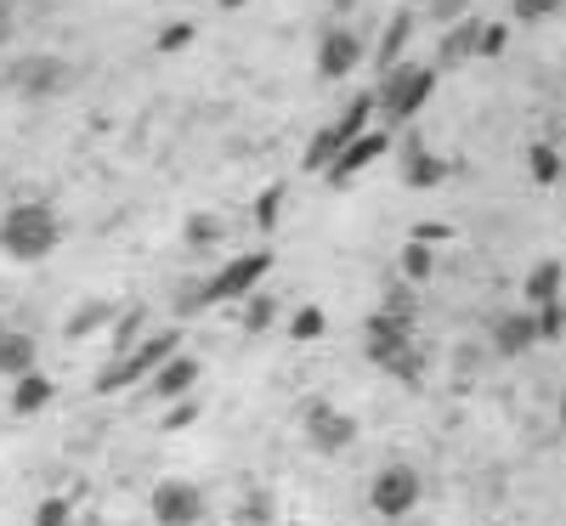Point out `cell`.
<instances>
[{
    "mask_svg": "<svg viewBox=\"0 0 566 526\" xmlns=\"http://www.w3.org/2000/svg\"><path fill=\"white\" fill-rule=\"evenodd\" d=\"M12 85L23 91V97H63V91L74 85V63L57 57V52H40V57H23L12 69Z\"/></svg>",
    "mask_w": 566,
    "mask_h": 526,
    "instance_id": "obj_8",
    "label": "cell"
},
{
    "mask_svg": "<svg viewBox=\"0 0 566 526\" xmlns=\"http://www.w3.org/2000/svg\"><path fill=\"white\" fill-rule=\"evenodd\" d=\"M277 323V301L272 295H250L244 301V334H266Z\"/></svg>",
    "mask_w": 566,
    "mask_h": 526,
    "instance_id": "obj_26",
    "label": "cell"
},
{
    "mask_svg": "<svg viewBox=\"0 0 566 526\" xmlns=\"http://www.w3.org/2000/svg\"><path fill=\"white\" fill-rule=\"evenodd\" d=\"M363 57H368V52H363L357 29H346V23H328V29H323V40H317V74H323V80H346V74H357Z\"/></svg>",
    "mask_w": 566,
    "mask_h": 526,
    "instance_id": "obj_9",
    "label": "cell"
},
{
    "mask_svg": "<svg viewBox=\"0 0 566 526\" xmlns=\"http://www.w3.org/2000/svg\"><path fill=\"white\" fill-rule=\"evenodd\" d=\"M170 306H176V317H199V312L210 306V277H193V283H181Z\"/></svg>",
    "mask_w": 566,
    "mask_h": 526,
    "instance_id": "obj_25",
    "label": "cell"
},
{
    "mask_svg": "<svg viewBox=\"0 0 566 526\" xmlns=\"http://www.w3.org/2000/svg\"><path fill=\"white\" fill-rule=\"evenodd\" d=\"M566 0H510V18L515 23H544V18H560Z\"/></svg>",
    "mask_w": 566,
    "mask_h": 526,
    "instance_id": "obj_27",
    "label": "cell"
},
{
    "mask_svg": "<svg viewBox=\"0 0 566 526\" xmlns=\"http://www.w3.org/2000/svg\"><path fill=\"white\" fill-rule=\"evenodd\" d=\"M277 215H283V181H272L266 193L255 199V227H261V232H272V227H277Z\"/></svg>",
    "mask_w": 566,
    "mask_h": 526,
    "instance_id": "obj_30",
    "label": "cell"
},
{
    "mask_svg": "<svg viewBox=\"0 0 566 526\" xmlns=\"http://www.w3.org/2000/svg\"><path fill=\"white\" fill-rule=\"evenodd\" d=\"M346 141H352V136H346L340 125H323V130L306 141V170H323V176H328V165L346 154Z\"/></svg>",
    "mask_w": 566,
    "mask_h": 526,
    "instance_id": "obj_19",
    "label": "cell"
},
{
    "mask_svg": "<svg viewBox=\"0 0 566 526\" xmlns=\"http://www.w3.org/2000/svg\"><path fill=\"white\" fill-rule=\"evenodd\" d=\"M34 368H40V340L23 334V328H12L7 340H0V379H12V386H18V379H29Z\"/></svg>",
    "mask_w": 566,
    "mask_h": 526,
    "instance_id": "obj_13",
    "label": "cell"
},
{
    "mask_svg": "<svg viewBox=\"0 0 566 526\" xmlns=\"http://www.w3.org/2000/svg\"><path fill=\"white\" fill-rule=\"evenodd\" d=\"M176 346H181V334L176 328H159V334H148L130 357H114L103 374H97V397H114V391H125V386H136V379H154L170 357H176Z\"/></svg>",
    "mask_w": 566,
    "mask_h": 526,
    "instance_id": "obj_3",
    "label": "cell"
},
{
    "mask_svg": "<svg viewBox=\"0 0 566 526\" xmlns=\"http://www.w3.org/2000/svg\"><path fill=\"white\" fill-rule=\"evenodd\" d=\"M69 515H74L69 498H40L34 504V526H69Z\"/></svg>",
    "mask_w": 566,
    "mask_h": 526,
    "instance_id": "obj_31",
    "label": "cell"
},
{
    "mask_svg": "<svg viewBox=\"0 0 566 526\" xmlns=\"http://www.w3.org/2000/svg\"><path fill=\"white\" fill-rule=\"evenodd\" d=\"M63 244V221H57V210L45 204V199H23V204H12L7 215H0V255L7 261H45Z\"/></svg>",
    "mask_w": 566,
    "mask_h": 526,
    "instance_id": "obj_1",
    "label": "cell"
},
{
    "mask_svg": "<svg viewBox=\"0 0 566 526\" xmlns=\"http://www.w3.org/2000/svg\"><path fill=\"white\" fill-rule=\"evenodd\" d=\"M560 436H566V391H560Z\"/></svg>",
    "mask_w": 566,
    "mask_h": 526,
    "instance_id": "obj_40",
    "label": "cell"
},
{
    "mask_svg": "<svg viewBox=\"0 0 566 526\" xmlns=\"http://www.w3.org/2000/svg\"><path fill=\"white\" fill-rule=\"evenodd\" d=\"M52 397H57V386L34 368L29 379H18V386H12V413L29 419V413H40V408H52Z\"/></svg>",
    "mask_w": 566,
    "mask_h": 526,
    "instance_id": "obj_18",
    "label": "cell"
},
{
    "mask_svg": "<svg viewBox=\"0 0 566 526\" xmlns=\"http://www.w3.org/2000/svg\"><path fill=\"white\" fill-rule=\"evenodd\" d=\"M408 40H413V7H397L391 18H386V34H380V45H374V69H397L402 63V52H408Z\"/></svg>",
    "mask_w": 566,
    "mask_h": 526,
    "instance_id": "obj_14",
    "label": "cell"
},
{
    "mask_svg": "<svg viewBox=\"0 0 566 526\" xmlns=\"http://www.w3.org/2000/svg\"><path fill=\"white\" fill-rule=\"evenodd\" d=\"M386 148H391V136H386V130H363L357 141H346V154H340L335 165H328V187H352V181H357V170H368Z\"/></svg>",
    "mask_w": 566,
    "mask_h": 526,
    "instance_id": "obj_11",
    "label": "cell"
},
{
    "mask_svg": "<svg viewBox=\"0 0 566 526\" xmlns=\"http://www.w3.org/2000/svg\"><path fill=\"white\" fill-rule=\"evenodd\" d=\"M272 272V250H255V255H239V261H227L216 277H210V306L216 301H250L261 283Z\"/></svg>",
    "mask_w": 566,
    "mask_h": 526,
    "instance_id": "obj_7",
    "label": "cell"
},
{
    "mask_svg": "<svg viewBox=\"0 0 566 526\" xmlns=\"http://www.w3.org/2000/svg\"><path fill=\"white\" fill-rule=\"evenodd\" d=\"M193 386H199V357H187V351H176V357L154 374V397H165V402L187 397Z\"/></svg>",
    "mask_w": 566,
    "mask_h": 526,
    "instance_id": "obj_15",
    "label": "cell"
},
{
    "mask_svg": "<svg viewBox=\"0 0 566 526\" xmlns=\"http://www.w3.org/2000/svg\"><path fill=\"white\" fill-rule=\"evenodd\" d=\"M560 283H566V266L560 261H538L533 272H527V301H533V312H544V306H555L560 301Z\"/></svg>",
    "mask_w": 566,
    "mask_h": 526,
    "instance_id": "obj_17",
    "label": "cell"
},
{
    "mask_svg": "<svg viewBox=\"0 0 566 526\" xmlns=\"http://www.w3.org/2000/svg\"><path fill=\"white\" fill-rule=\"evenodd\" d=\"M119 312H114V301H85L69 323H63V334H69V340H85V334H97V328H108Z\"/></svg>",
    "mask_w": 566,
    "mask_h": 526,
    "instance_id": "obj_20",
    "label": "cell"
},
{
    "mask_svg": "<svg viewBox=\"0 0 566 526\" xmlns=\"http://www.w3.org/2000/svg\"><path fill=\"white\" fill-rule=\"evenodd\" d=\"M193 419H199V408H193V402H181V408H170V419H165V424H170V430H181V424H193Z\"/></svg>",
    "mask_w": 566,
    "mask_h": 526,
    "instance_id": "obj_37",
    "label": "cell"
},
{
    "mask_svg": "<svg viewBox=\"0 0 566 526\" xmlns=\"http://www.w3.org/2000/svg\"><path fill=\"white\" fill-rule=\"evenodd\" d=\"M136 346H142V306L114 317V357H130Z\"/></svg>",
    "mask_w": 566,
    "mask_h": 526,
    "instance_id": "obj_23",
    "label": "cell"
},
{
    "mask_svg": "<svg viewBox=\"0 0 566 526\" xmlns=\"http://www.w3.org/2000/svg\"><path fill=\"white\" fill-rule=\"evenodd\" d=\"M424 498V482H419V470L413 464H380L374 470V482H368V509L374 515H386V520H408Z\"/></svg>",
    "mask_w": 566,
    "mask_h": 526,
    "instance_id": "obj_4",
    "label": "cell"
},
{
    "mask_svg": "<svg viewBox=\"0 0 566 526\" xmlns=\"http://www.w3.org/2000/svg\"><path fill=\"white\" fill-rule=\"evenodd\" d=\"M216 238H221V215H210V210H199V215H187V244H193V250L216 244Z\"/></svg>",
    "mask_w": 566,
    "mask_h": 526,
    "instance_id": "obj_29",
    "label": "cell"
},
{
    "mask_svg": "<svg viewBox=\"0 0 566 526\" xmlns=\"http://www.w3.org/2000/svg\"><path fill=\"white\" fill-rule=\"evenodd\" d=\"M527 170H533L538 187H555L560 181V154L549 148V141H533V148H527Z\"/></svg>",
    "mask_w": 566,
    "mask_h": 526,
    "instance_id": "obj_22",
    "label": "cell"
},
{
    "mask_svg": "<svg viewBox=\"0 0 566 526\" xmlns=\"http://www.w3.org/2000/svg\"><path fill=\"white\" fill-rule=\"evenodd\" d=\"M402 7H431V0H402Z\"/></svg>",
    "mask_w": 566,
    "mask_h": 526,
    "instance_id": "obj_41",
    "label": "cell"
},
{
    "mask_svg": "<svg viewBox=\"0 0 566 526\" xmlns=\"http://www.w3.org/2000/svg\"><path fill=\"white\" fill-rule=\"evenodd\" d=\"M470 57H482V23L459 18V23H448V34L437 45V69H464Z\"/></svg>",
    "mask_w": 566,
    "mask_h": 526,
    "instance_id": "obj_12",
    "label": "cell"
},
{
    "mask_svg": "<svg viewBox=\"0 0 566 526\" xmlns=\"http://www.w3.org/2000/svg\"><path fill=\"white\" fill-rule=\"evenodd\" d=\"M510 45V29L504 23H482V57H499Z\"/></svg>",
    "mask_w": 566,
    "mask_h": 526,
    "instance_id": "obj_34",
    "label": "cell"
},
{
    "mask_svg": "<svg viewBox=\"0 0 566 526\" xmlns=\"http://www.w3.org/2000/svg\"><path fill=\"white\" fill-rule=\"evenodd\" d=\"M357 436H363L357 413H346V408H335V402H323V397L306 408V442H312L317 453H346Z\"/></svg>",
    "mask_w": 566,
    "mask_h": 526,
    "instance_id": "obj_6",
    "label": "cell"
},
{
    "mask_svg": "<svg viewBox=\"0 0 566 526\" xmlns=\"http://www.w3.org/2000/svg\"><path fill=\"white\" fill-rule=\"evenodd\" d=\"M187 40H193V23L176 18V23H165V29H159V40H154V45H159V52H181Z\"/></svg>",
    "mask_w": 566,
    "mask_h": 526,
    "instance_id": "obj_32",
    "label": "cell"
},
{
    "mask_svg": "<svg viewBox=\"0 0 566 526\" xmlns=\"http://www.w3.org/2000/svg\"><path fill=\"white\" fill-rule=\"evenodd\" d=\"M538 328H544V346H549V340H560V328H566V306H560V301H555V306H544V312H538Z\"/></svg>",
    "mask_w": 566,
    "mask_h": 526,
    "instance_id": "obj_33",
    "label": "cell"
},
{
    "mask_svg": "<svg viewBox=\"0 0 566 526\" xmlns=\"http://www.w3.org/2000/svg\"><path fill=\"white\" fill-rule=\"evenodd\" d=\"M205 509H210L205 487H199V482H181V475H165V482L148 493V515H154V526H199Z\"/></svg>",
    "mask_w": 566,
    "mask_h": 526,
    "instance_id": "obj_5",
    "label": "cell"
},
{
    "mask_svg": "<svg viewBox=\"0 0 566 526\" xmlns=\"http://www.w3.org/2000/svg\"><path fill=\"white\" fill-rule=\"evenodd\" d=\"M272 515H277L272 493H266V487H250L244 504H239V526H272Z\"/></svg>",
    "mask_w": 566,
    "mask_h": 526,
    "instance_id": "obj_24",
    "label": "cell"
},
{
    "mask_svg": "<svg viewBox=\"0 0 566 526\" xmlns=\"http://www.w3.org/2000/svg\"><path fill=\"white\" fill-rule=\"evenodd\" d=\"M323 328H328V317H323V306H312V301H306V306H301V312L290 317V340H317V334H323Z\"/></svg>",
    "mask_w": 566,
    "mask_h": 526,
    "instance_id": "obj_28",
    "label": "cell"
},
{
    "mask_svg": "<svg viewBox=\"0 0 566 526\" xmlns=\"http://www.w3.org/2000/svg\"><path fill=\"white\" fill-rule=\"evenodd\" d=\"M413 238H419V244H437V238H448V227H442V221H424Z\"/></svg>",
    "mask_w": 566,
    "mask_h": 526,
    "instance_id": "obj_38",
    "label": "cell"
},
{
    "mask_svg": "<svg viewBox=\"0 0 566 526\" xmlns=\"http://www.w3.org/2000/svg\"><path fill=\"white\" fill-rule=\"evenodd\" d=\"M239 7H250V0H221V12H239Z\"/></svg>",
    "mask_w": 566,
    "mask_h": 526,
    "instance_id": "obj_39",
    "label": "cell"
},
{
    "mask_svg": "<svg viewBox=\"0 0 566 526\" xmlns=\"http://www.w3.org/2000/svg\"><path fill=\"white\" fill-rule=\"evenodd\" d=\"M448 159H437V154H424V148H408V159H402V187H413V193H431V187H442L448 181Z\"/></svg>",
    "mask_w": 566,
    "mask_h": 526,
    "instance_id": "obj_16",
    "label": "cell"
},
{
    "mask_svg": "<svg viewBox=\"0 0 566 526\" xmlns=\"http://www.w3.org/2000/svg\"><path fill=\"white\" fill-rule=\"evenodd\" d=\"M431 12H437L442 23H459V18L470 12V0H431Z\"/></svg>",
    "mask_w": 566,
    "mask_h": 526,
    "instance_id": "obj_35",
    "label": "cell"
},
{
    "mask_svg": "<svg viewBox=\"0 0 566 526\" xmlns=\"http://www.w3.org/2000/svg\"><path fill=\"white\" fill-rule=\"evenodd\" d=\"M431 272H437V250L419 244V238H408V244H402V277L408 283H424Z\"/></svg>",
    "mask_w": 566,
    "mask_h": 526,
    "instance_id": "obj_21",
    "label": "cell"
},
{
    "mask_svg": "<svg viewBox=\"0 0 566 526\" xmlns=\"http://www.w3.org/2000/svg\"><path fill=\"white\" fill-rule=\"evenodd\" d=\"M437 91V63H397L380 74V85H374V97H380V119L391 125H408L424 103H431Z\"/></svg>",
    "mask_w": 566,
    "mask_h": 526,
    "instance_id": "obj_2",
    "label": "cell"
},
{
    "mask_svg": "<svg viewBox=\"0 0 566 526\" xmlns=\"http://www.w3.org/2000/svg\"><path fill=\"white\" fill-rule=\"evenodd\" d=\"M533 346H544V328H538V312L533 306L493 317V351L499 357H527Z\"/></svg>",
    "mask_w": 566,
    "mask_h": 526,
    "instance_id": "obj_10",
    "label": "cell"
},
{
    "mask_svg": "<svg viewBox=\"0 0 566 526\" xmlns=\"http://www.w3.org/2000/svg\"><path fill=\"white\" fill-rule=\"evenodd\" d=\"M7 334H12V328H7V317H0V340H7Z\"/></svg>",
    "mask_w": 566,
    "mask_h": 526,
    "instance_id": "obj_42",
    "label": "cell"
},
{
    "mask_svg": "<svg viewBox=\"0 0 566 526\" xmlns=\"http://www.w3.org/2000/svg\"><path fill=\"white\" fill-rule=\"evenodd\" d=\"M18 34V12H12V0H0V45H7Z\"/></svg>",
    "mask_w": 566,
    "mask_h": 526,
    "instance_id": "obj_36",
    "label": "cell"
}]
</instances>
